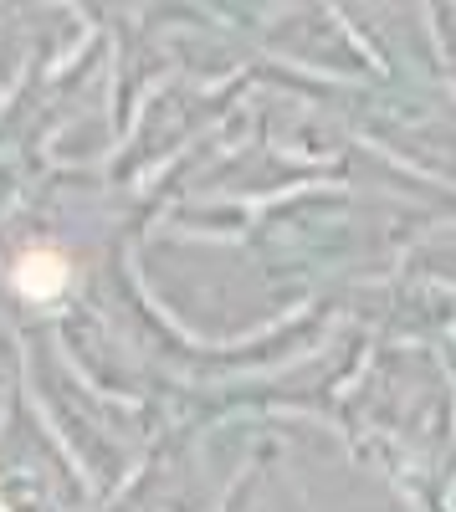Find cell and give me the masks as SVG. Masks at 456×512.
<instances>
[{
	"mask_svg": "<svg viewBox=\"0 0 456 512\" xmlns=\"http://www.w3.org/2000/svg\"><path fill=\"white\" fill-rule=\"evenodd\" d=\"M16 282H21V292H26V297L47 303V297H57V292H62V282H67V262H62L57 251L36 246V251H26V256H21Z\"/></svg>",
	"mask_w": 456,
	"mask_h": 512,
	"instance_id": "cell-1",
	"label": "cell"
}]
</instances>
